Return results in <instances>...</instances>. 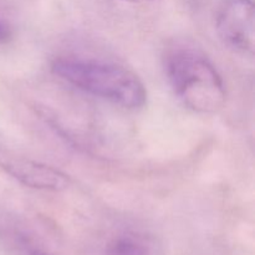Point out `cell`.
<instances>
[{"label": "cell", "mask_w": 255, "mask_h": 255, "mask_svg": "<svg viewBox=\"0 0 255 255\" xmlns=\"http://www.w3.org/2000/svg\"><path fill=\"white\" fill-rule=\"evenodd\" d=\"M51 70L71 86L122 109L138 110L146 105L144 84L133 71L121 65L62 56L54 60Z\"/></svg>", "instance_id": "obj_1"}, {"label": "cell", "mask_w": 255, "mask_h": 255, "mask_svg": "<svg viewBox=\"0 0 255 255\" xmlns=\"http://www.w3.org/2000/svg\"><path fill=\"white\" fill-rule=\"evenodd\" d=\"M168 81L179 101L197 114H214L224 106L223 77L204 52L187 44L169 47L164 57Z\"/></svg>", "instance_id": "obj_2"}, {"label": "cell", "mask_w": 255, "mask_h": 255, "mask_svg": "<svg viewBox=\"0 0 255 255\" xmlns=\"http://www.w3.org/2000/svg\"><path fill=\"white\" fill-rule=\"evenodd\" d=\"M216 25L219 36L227 46L242 54H253V0H226L217 15Z\"/></svg>", "instance_id": "obj_3"}, {"label": "cell", "mask_w": 255, "mask_h": 255, "mask_svg": "<svg viewBox=\"0 0 255 255\" xmlns=\"http://www.w3.org/2000/svg\"><path fill=\"white\" fill-rule=\"evenodd\" d=\"M1 166L19 183L32 189L59 192L66 189L71 183L70 177L56 167L32 159H6Z\"/></svg>", "instance_id": "obj_4"}, {"label": "cell", "mask_w": 255, "mask_h": 255, "mask_svg": "<svg viewBox=\"0 0 255 255\" xmlns=\"http://www.w3.org/2000/svg\"><path fill=\"white\" fill-rule=\"evenodd\" d=\"M105 255H149V249L139 237L124 234L110 242Z\"/></svg>", "instance_id": "obj_5"}, {"label": "cell", "mask_w": 255, "mask_h": 255, "mask_svg": "<svg viewBox=\"0 0 255 255\" xmlns=\"http://www.w3.org/2000/svg\"><path fill=\"white\" fill-rule=\"evenodd\" d=\"M11 241L22 255H50L47 251L39 246L31 237L21 231H12Z\"/></svg>", "instance_id": "obj_6"}, {"label": "cell", "mask_w": 255, "mask_h": 255, "mask_svg": "<svg viewBox=\"0 0 255 255\" xmlns=\"http://www.w3.org/2000/svg\"><path fill=\"white\" fill-rule=\"evenodd\" d=\"M15 29L5 15L0 14V47H5L14 40Z\"/></svg>", "instance_id": "obj_7"}, {"label": "cell", "mask_w": 255, "mask_h": 255, "mask_svg": "<svg viewBox=\"0 0 255 255\" xmlns=\"http://www.w3.org/2000/svg\"><path fill=\"white\" fill-rule=\"evenodd\" d=\"M131 2H147V1H153V0H127Z\"/></svg>", "instance_id": "obj_8"}]
</instances>
